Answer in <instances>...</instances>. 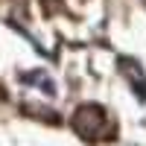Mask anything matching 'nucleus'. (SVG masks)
I'll use <instances>...</instances> for the list:
<instances>
[{"label": "nucleus", "instance_id": "obj_1", "mask_svg": "<svg viewBox=\"0 0 146 146\" xmlns=\"http://www.w3.org/2000/svg\"><path fill=\"white\" fill-rule=\"evenodd\" d=\"M73 129H76L85 140H102L105 129H108V117H105V111L100 105L88 102V105L76 108V114H73Z\"/></svg>", "mask_w": 146, "mask_h": 146}]
</instances>
